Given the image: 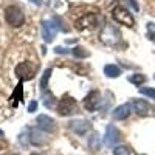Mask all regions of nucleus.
Segmentation results:
<instances>
[{"label":"nucleus","mask_w":155,"mask_h":155,"mask_svg":"<svg viewBox=\"0 0 155 155\" xmlns=\"http://www.w3.org/2000/svg\"><path fill=\"white\" fill-rule=\"evenodd\" d=\"M5 19H6V22L11 25V27H14V28L22 27L23 22H25L23 11L19 6H16V5H11V6H8L5 9Z\"/></svg>","instance_id":"f257e3e1"},{"label":"nucleus","mask_w":155,"mask_h":155,"mask_svg":"<svg viewBox=\"0 0 155 155\" xmlns=\"http://www.w3.org/2000/svg\"><path fill=\"white\" fill-rule=\"evenodd\" d=\"M112 17L118 22V23L126 25V27H134V25H135L134 16H132L126 8H123V6H115L113 11H112Z\"/></svg>","instance_id":"f03ea898"},{"label":"nucleus","mask_w":155,"mask_h":155,"mask_svg":"<svg viewBox=\"0 0 155 155\" xmlns=\"http://www.w3.org/2000/svg\"><path fill=\"white\" fill-rule=\"evenodd\" d=\"M58 113L61 116H68L71 113H76L78 110V104H76V99L71 98V96H64L61 101H59V104H58Z\"/></svg>","instance_id":"7ed1b4c3"},{"label":"nucleus","mask_w":155,"mask_h":155,"mask_svg":"<svg viewBox=\"0 0 155 155\" xmlns=\"http://www.w3.org/2000/svg\"><path fill=\"white\" fill-rule=\"evenodd\" d=\"M99 37H101V41L104 42V44L115 45V44L121 39V34H120V31L116 30L115 27H112V25H106V27L102 28Z\"/></svg>","instance_id":"20e7f679"},{"label":"nucleus","mask_w":155,"mask_h":155,"mask_svg":"<svg viewBox=\"0 0 155 155\" xmlns=\"http://www.w3.org/2000/svg\"><path fill=\"white\" fill-rule=\"evenodd\" d=\"M56 19L54 20H44L42 22V37H44V41L47 44L50 42H53L54 41V37H56V33L59 30V27L56 25Z\"/></svg>","instance_id":"39448f33"},{"label":"nucleus","mask_w":155,"mask_h":155,"mask_svg":"<svg viewBox=\"0 0 155 155\" xmlns=\"http://www.w3.org/2000/svg\"><path fill=\"white\" fill-rule=\"evenodd\" d=\"M36 124H37L39 130H42L45 134H51V132L56 130V123L48 115H39L37 120H36Z\"/></svg>","instance_id":"423d86ee"},{"label":"nucleus","mask_w":155,"mask_h":155,"mask_svg":"<svg viewBox=\"0 0 155 155\" xmlns=\"http://www.w3.org/2000/svg\"><path fill=\"white\" fill-rule=\"evenodd\" d=\"M34 70H36V67H33V64L27 61V62L19 64V65L16 67V74L22 81H28L34 76Z\"/></svg>","instance_id":"0eeeda50"},{"label":"nucleus","mask_w":155,"mask_h":155,"mask_svg":"<svg viewBox=\"0 0 155 155\" xmlns=\"http://www.w3.org/2000/svg\"><path fill=\"white\" fill-rule=\"evenodd\" d=\"M99 102H101V95H99V92L93 90V92H90V93L84 98V107H85V110H88V112H95L96 107L99 106Z\"/></svg>","instance_id":"6e6552de"},{"label":"nucleus","mask_w":155,"mask_h":155,"mask_svg":"<svg viewBox=\"0 0 155 155\" xmlns=\"http://www.w3.org/2000/svg\"><path fill=\"white\" fill-rule=\"evenodd\" d=\"M68 127L78 135H85L90 129H92V124L87 120H73V121L68 123Z\"/></svg>","instance_id":"1a4fd4ad"},{"label":"nucleus","mask_w":155,"mask_h":155,"mask_svg":"<svg viewBox=\"0 0 155 155\" xmlns=\"http://www.w3.org/2000/svg\"><path fill=\"white\" fill-rule=\"evenodd\" d=\"M120 140H121V132L118 130V127H115L113 124H109L107 129H106V140H104V143L107 146H113V144L118 143Z\"/></svg>","instance_id":"9d476101"},{"label":"nucleus","mask_w":155,"mask_h":155,"mask_svg":"<svg viewBox=\"0 0 155 155\" xmlns=\"http://www.w3.org/2000/svg\"><path fill=\"white\" fill-rule=\"evenodd\" d=\"M130 109H132L130 104H121V106H118V107L113 110L112 116H113L115 120H126L127 116L130 115Z\"/></svg>","instance_id":"9b49d317"},{"label":"nucleus","mask_w":155,"mask_h":155,"mask_svg":"<svg viewBox=\"0 0 155 155\" xmlns=\"http://www.w3.org/2000/svg\"><path fill=\"white\" fill-rule=\"evenodd\" d=\"M132 107H134V112L137 115H140V116H144L149 112V104H147L144 99H134Z\"/></svg>","instance_id":"f8f14e48"},{"label":"nucleus","mask_w":155,"mask_h":155,"mask_svg":"<svg viewBox=\"0 0 155 155\" xmlns=\"http://www.w3.org/2000/svg\"><path fill=\"white\" fill-rule=\"evenodd\" d=\"M96 16L95 14H87V16H84L82 19H79L76 22V25H78V28L79 30H82V28H92V27H95L96 25Z\"/></svg>","instance_id":"ddd939ff"},{"label":"nucleus","mask_w":155,"mask_h":155,"mask_svg":"<svg viewBox=\"0 0 155 155\" xmlns=\"http://www.w3.org/2000/svg\"><path fill=\"white\" fill-rule=\"evenodd\" d=\"M30 141H31L34 146H42V144L47 143V137H45V134L42 130H39V129H37V130H33L31 132Z\"/></svg>","instance_id":"4468645a"},{"label":"nucleus","mask_w":155,"mask_h":155,"mask_svg":"<svg viewBox=\"0 0 155 155\" xmlns=\"http://www.w3.org/2000/svg\"><path fill=\"white\" fill-rule=\"evenodd\" d=\"M99 147H101V138H99V135L98 134H92L88 137V149L92 152H96V150H99Z\"/></svg>","instance_id":"2eb2a0df"},{"label":"nucleus","mask_w":155,"mask_h":155,"mask_svg":"<svg viewBox=\"0 0 155 155\" xmlns=\"http://www.w3.org/2000/svg\"><path fill=\"white\" fill-rule=\"evenodd\" d=\"M104 73L107 78H118L121 74V70H120V67L113 65V64H109V65L104 67Z\"/></svg>","instance_id":"dca6fc26"},{"label":"nucleus","mask_w":155,"mask_h":155,"mask_svg":"<svg viewBox=\"0 0 155 155\" xmlns=\"http://www.w3.org/2000/svg\"><path fill=\"white\" fill-rule=\"evenodd\" d=\"M129 81H130L132 84H135V85H141L143 82H146V76L141 74V73H135L132 76H129Z\"/></svg>","instance_id":"f3484780"},{"label":"nucleus","mask_w":155,"mask_h":155,"mask_svg":"<svg viewBox=\"0 0 155 155\" xmlns=\"http://www.w3.org/2000/svg\"><path fill=\"white\" fill-rule=\"evenodd\" d=\"M54 102H56V98L51 95L50 92H47V95L44 93V104H45L47 109H51V107L54 106Z\"/></svg>","instance_id":"a211bd4d"},{"label":"nucleus","mask_w":155,"mask_h":155,"mask_svg":"<svg viewBox=\"0 0 155 155\" xmlns=\"http://www.w3.org/2000/svg\"><path fill=\"white\" fill-rule=\"evenodd\" d=\"M113 153L115 155H132V150L129 146H116L113 149Z\"/></svg>","instance_id":"6ab92c4d"},{"label":"nucleus","mask_w":155,"mask_h":155,"mask_svg":"<svg viewBox=\"0 0 155 155\" xmlns=\"http://www.w3.org/2000/svg\"><path fill=\"white\" fill-rule=\"evenodd\" d=\"M71 54L74 58H87L88 56V51H85L82 47H76V48L71 50Z\"/></svg>","instance_id":"aec40b11"},{"label":"nucleus","mask_w":155,"mask_h":155,"mask_svg":"<svg viewBox=\"0 0 155 155\" xmlns=\"http://www.w3.org/2000/svg\"><path fill=\"white\" fill-rule=\"evenodd\" d=\"M140 93L144 95L150 99H155V88H150V87H141L140 88Z\"/></svg>","instance_id":"412c9836"},{"label":"nucleus","mask_w":155,"mask_h":155,"mask_svg":"<svg viewBox=\"0 0 155 155\" xmlns=\"http://www.w3.org/2000/svg\"><path fill=\"white\" fill-rule=\"evenodd\" d=\"M50 74H51V68H47L45 70V73H44V76H42V81H41V88H42V92H45V84L48 82V79H50Z\"/></svg>","instance_id":"4be33fe9"},{"label":"nucleus","mask_w":155,"mask_h":155,"mask_svg":"<svg viewBox=\"0 0 155 155\" xmlns=\"http://www.w3.org/2000/svg\"><path fill=\"white\" fill-rule=\"evenodd\" d=\"M147 31H149V39L155 41V27H153V23H147Z\"/></svg>","instance_id":"5701e85b"},{"label":"nucleus","mask_w":155,"mask_h":155,"mask_svg":"<svg viewBox=\"0 0 155 155\" xmlns=\"http://www.w3.org/2000/svg\"><path fill=\"white\" fill-rule=\"evenodd\" d=\"M36 109H37V101L30 102V106H28V112H34Z\"/></svg>","instance_id":"b1692460"},{"label":"nucleus","mask_w":155,"mask_h":155,"mask_svg":"<svg viewBox=\"0 0 155 155\" xmlns=\"http://www.w3.org/2000/svg\"><path fill=\"white\" fill-rule=\"evenodd\" d=\"M2 135H3V132H2V130H0V137H2Z\"/></svg>","instance_id":"393cba45"},{"label":"nucleus","mask_w":155,"mask_h":155,"mask_svg":"<svg viewBox=\"0 0 155 155\" xmlns=\"http://www.w3.org/2000/svg\"><path fill=\"white\" fill-rule=\"evenodd\" d=\"M14 155H20V153H14Z\"/></svg>","instance_id":"a878e982"},{"label":"nucleus","mask_w":155,"mask_h":155,"mask_svg":"<svg viewBox=\"0 0 155 155\" xmlns=\"http://www.w3.org/2000/svg\"><path fill=\"white\" fill-rule=\"evenodd\" d=\"M153 78H155V76H153Z\"/></svg>","instance_id":"bb28decb"}]
</instances>
